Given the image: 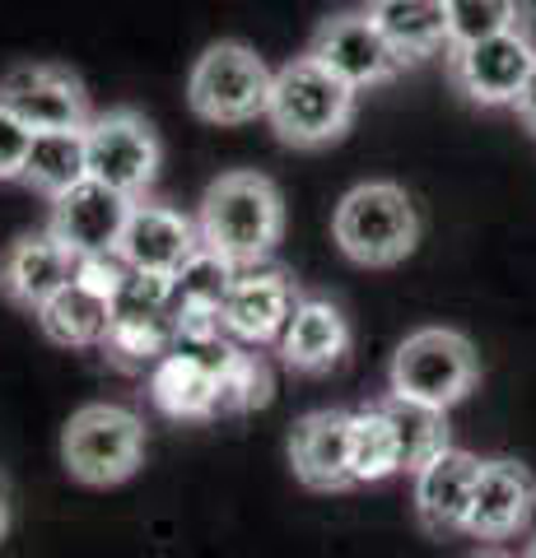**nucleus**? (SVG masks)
Wrapping results in <instances>:
<instances>
[{"label":"nucleus","instance_id":"obj_2","mask_svg":"<svg viewBox=\"0 0 536 558\" xmlns=\"http://www.w3.org/2000/svg\"><path fill=\"white\" fill-rule=\"evenodd\" d=\"M359 89H350L341 75H332L318 57H294L275 70L271 84V131L294 149H322L350 131Z\"/></svg>","mask_w":536,"mask_h":558},{"label":"nucleus","instance_id":"obj_17","mask_svg":"<svg viewBox=\"0 0 536 558\" xmlns=\"http://www.w3.org/2000/svg\"><path fill=\"white\" fill-rule=\"evenodd\" d=\"M476 480H480V461L462 447H448L443 457L429 461L420 475H415V517H420V526L434 535L466 531Z\"/></svg>","mask_w":536,"mask_h":558},{"label":"nucleus","instance_id":"obj_20","mask_svg":"<svg viewBox=\"0 0 536 558\" xmlns=\"http://www.w3.org/2000/svg\"><path fill=\"white\" fill-rule=\"evenodd\" d=\"M33 317H38L43 336L51 344H61V349H103L108 326H112V303L94 299L90 289H80L71 279V284H65L51 303H43Z\"/></svg>","mask_w":536,"mask_h":558},{"label":"nucleus","instance_id":"obj_12","mask_svg":"<svg viewBox=\"0 0 536 558\" xmlns=\"http://www.w3.org/2000/svg\"><path fill=\"white\" fill-rule=\"evenodd\" d=\"M201 247H205L201 229L187 215H178V209H168V205H154V201H135L117 256H122L131 270L178 275Z\"/></svg>","mask_w":536,"mask_h":558},{"label":"nucleus","instance_id":"obj_15","mask_svg":"<svg viewBox=\"0 0 536 558\" xmlns=\"http://www.w3.org/2000/svg\"><path fill=\"white\" fill-rule=\"evenodd\" d=\"M536 512V475L523 461L495 457L480 461L472 517H466V535L476 539H509L532 521Z\"/></svg>","mask_w":536,"mask_h":558},{"label":"nucleus","instance_id":"obj_32","mask_svg":"<svg viewBox=\"0 0 536 558\" xmlns=\"http://www.w3.org/2000/svg\"><path fill=\"white\" fill-rule=\"evenodd\" d=\"M517 5V24H536V0H513Z\"/></svg>","mask_w":536,"mask_h":558},{"label":"nucleus","instance_id":"obj_18","mask_svg":"<svg viewBox=\"0 0 536 558\" xmlns=\"http://www.w3.org/2000/svg\"><path fill=\"white\" fill-rule=\"evenodd\" d=\"M350 354V322L326 299H299L281 336V359L294 373H326Z\"/></svg>","mask_w":536,"mask_h":558},{"label":"nucleus","instance_id":"obj_23","mask_svg":"<svg viewBox=\"0 0 536 558\" xmlns=\"http://www.w3.org/2000/svg\"><path fill=\"white\" fill-rule=\"evenodd\" d=\"M383 414L396 433V451H402V470L420 475V470L443 457L448 447V410L434 405H420V400H402V396H388L383 400Z\"/></svg>","mask_w":536,"mask_h":558},{"label":"nucleus","instance_id":"obj_29","mask_svg":"<svg viewBox=\"0 0 536 558\" xmlns=\"http://www.w3.org/2000/svg\"><path fill=\"white\" fill-rule=\"evenodd\" d=\"M127 275H131V266L117 252H108V256H80L75 260V284L90 289L94 299L112 303V307H117V299H122V289H127Z\"/></svg>","mask_w":536,"mask_h":558},{"label":"nucleus","instance_id":"obj_33","mask_svg":"<svg viewBox=\"0 0 536 558\" xmlns=\"http://www.w3.org/2000/svg\"><path fill=\"white\" fill-rule=\"evenodd\" d=\"M10 531V498H5V484H0V539Z\"/></svg>","mask_w":536,"mask_h":558},{"label":"nucleus","instance_id":"obj_26","mask_svg":"<svg viewBox=\"0 0 536 558\" xmlns=\"http://www.w3.org/2000/svg\"><path fill=\"white\" fill-rule=\"evenodd\" d=\"M238 270H243V266H234V260H224L219 252L201 247L178 275H172V279H178V307H211V312H224V299H229Z\"/></svg>","mask_w":536,"mask_h":558},{"label":"nucleus","instance_id":"obj_22","mask_svg":"<svg viewBox=\"0 0 536 558\" xmlns=\"http://www.w3.org/2000/svg\"><path fill=\"white\" fill-rule=\"evenodd\" d=\"M90 178V145L84 131H38L24 163V178L33 191H43L47 201H61L71 186Z\"/></svg>","mask_w":536,"mask_h":558},{"label":"nucleus","instance_id":"obj_27","mask_svg":"<svg viewBox=\"0 0 536 558\" xmlns=\"http://www.w3.org/2000/svg\"><path fill=\"white\" fill-rule=\"evenodd\" d=\"M271 400V368L248 349H238V359L219 373V391H215V414H248L262 410Z\"/></svg>","mask_w":536,"mask_h":558},{"label":"nucleus","instance_id":"obj_31","mask_svg":"<svg viewBox=\"0 0 536 558\" xmlns=\"http://www.w3.org/2000/svg\"><path fill=\"white\" fill-rule=\"evenodd\" d=\"M517 117H523L527 126L536 131V75H532V84L523 89V98H517Z\"/></svg>","mask_w":536,"mask_h":558},{"label":"nucleus","instance_id":"obj_14","mask_svg":"<svg viewBox=\"0 0 536 558\" xmlns=\"http://www.w3.org/2000/svg\"><path fill=\"white\" fill-rule=\"evenodd\" d=\"M289 465L299 484L318 494H341L355 484L350 470V410H313L289 433Z\"/></svg>","mask_w":536,"mask_h":558},{"label":"nucleus","instance_id":"obj_6","mask_svg":"<svg viewBox=\"0 0 536 558\" xmlns=\"http://www.w3.org/2000/svg\"><path fill=\"white\" fill-rule=\"evenodd\" d=\"M61 461L80 484L108 488L145 461V424L127 405H80L61 428Z\"/></svg>","mask_w":536,"mask_h":558},{"label":"nucleus","instance_id":"obj_21","mask_svg":"<svg viewBox=\"0 0 536 558\" xmlns=\"http://www.w3.org/2000/svg\"><path fill=\"white\" fill-rule=\"evenodd\" d=\"M215 391L219 377L187 354H168L150 368V400L168 418H215Z\"/></svg>","mask_w":536,"mask_h":558},{"label":"nucleus","instance_id":"obj_19","mask_svg":"<svg viewBox=\"0 0 536 558\" xmlns=\"http://www.w3.org/2000/svg\"><path fill=\"white\" fill-rule=\"evenodd\" d=\"M369 20L383 28V38L396 47V57L429 61L453 47V20H448V0H369Z\"/></svg>","mask_w":536,"mask_h":558},{"label":"nucleus","instance_id":"obj_9","mask_svg":"<svg viewBox=\"0 0 536 558\" xmlns=\"http://www.w3.org/2000/svg\"><path fill=\"white\" fill-rule=\"evenodd\" d=\"M308 57H318L332 75H341L345 84H350V89L388 84V80L402 75V65H406L369 14H336V20H326L313 33Z\"/></svg>","mask_w":536,"mask_h":558},{"label":"nucleus","instance_id":"obj_1","mask_svg":"<svg viewBox=\"0 0 536 558\" xmlns=\"http://www.w3.org/2000/svg\"><path fill=\"white\" fill-rule=\"evenodd\" d=\"M201 242L234 266H262L285 233V201L262 172H224L201 196Z\"/></svg>","mask_w":536,"mask_h":558},{"label":"nucleus","instance_id":"obj_3","mask_svg":"<svg viewBox=\"0 0 536 558\" xmlns=\"http://www.w3.org/2000/svg\"><path fill=\"white\" fill-rule=\"evenodd\" d=\"M336 247L369 270L402 266L420 242V215L396 182H359L341 196L332 215Z\"/></svg>","mask_w":536,"mask_h":558},{"label":"nucleus","instance_id":"obj_4","mask_svg":"<svg viewBox=\"0 0 536 558\" xmlns=\"http://www.w3.org/2000/svg\"><path fill=\"white\" fill-rule=\"evenodd\" d=\"M388 381H392V396H402V400L453 410L457 400L472 396V387L480 381V354L462 330L420 326L396 344Z\"/></svg>","mask_w":536,"mask_h":558},{"label":"nucleus","instance_id":"obj_10","mask_svg":"<svg viewBox=\"0 0 536 558\" xmlns=\"http://www.w3.org/2000/svg\"><path fill=\"white\" fill-rule=\"evenodd\" d=\"M131 196L103 186L94 178H84L80 186H71L61 201H51V233L75 260L80 256H108L122 247L127 219H131Z\"/></svg>","mask_w":536,"mask_h":558},{"label":"nucleus","instance_id":"obj_34","mask_svg":"<svg viewBox=\"0 0 536 558\" xmlns=\"http://www.w3.org/2000/svg\"><path fill=\"white\" fill-rule=\"evenodd\" d=\"M472 558H513V554H504V549H480V554H472Z\"/></svg>","mask_w":536,"mask_h":558},{"label":"nucleus","instance_id":"obj_16","mask_svg":"<svg viewBox=\"0 0 536 558\" xmlns=\"http://www.w3.org/2000/svg\"><path fill=\"white\" fill-rule=\"evenodd\" d=\"M71 279H75V256L61 247L51 229L24 233L0 256V293L24 312H38L43 303H51Z\"/></svg>","mask_w":536,"mask_h":558},{"label":"nucleus","instance_id":"obj_24","mask_svg":"<svg viewBox=\"0 0 536 558\" xmlns=\"http://www.w3.org/2000/svg\"><path fill=\"white\" fill-rule=\"evenodd\" d=\"M108 363L127 373H145L154 363L172 354V312L168 317H131V312H112L108 340H103Z\"/></svg>","mask_w":536,"mask_h":558},{"label":"nucleus","instance_id":"obj_28","mask_svg":"<svg viewBox=\"0 0 536 558\" xmlns=\"http://www.w3.org/2000/svg\"><path fill=\"white\" fill-rule=\"evenodd\" d=\"M448 20H453V47H462L517 28V5L513 0H448Z\"/></svg>","mask_w":536,"mask_h":558},{"label":"nucleus","instance_id":"obj_11","mask_svg":"<svg viewBox=\"0 0 536 558\" xmlns=\"http://www.w3.org/2000/svg\"><path fill=\"white\" fill-rule=\"evenodd\" d=\"M0 102H10L33 131H90V94L65 65H20L0 80Z\"/></svg>","mask_w":536,"mask_h":558},{"label":"nucleus","instance_id":"obj_7","mask_svg":"<svg viewBox=\"0 0 536 558\" xmlns=\"http://www.w3.org/2000/svg\"><path fill=\"white\" fill-rule=\"evenodd\" d=\"M443 57L453 89L466 102H480V108H517V98H523V89L536 75V43L523 28L448 47Z\"/></svg>","mask_w":536,"mask_h":558},{"label":"nucleus","instance_id":"obj_35","mask_svg":"<svg viewBox=\"0 0 536 558\" xmlns=\"http://www.w3.org/2000/svg\"><path fill=\"white\" fill-rule=\"evenodd\" d=\"M523 558H536V535L527 539V549H523Z\"/></svg>","mask_w":536,"mask_h":558},{"label":"nucleus","instance_id":"obj_25","mask_svg":"<svg viewBox=\"0 0 536 558\" xmlns=\"http://www.w3.org/2000/svg\"><path fill=\"white\" fill-rule=\"evenodd\" d=\"M350 470L355 484H378L402 470V451H396V433L383 405H365L350 414Z\"/></svg>","mask_w":536,"mask_h":558},{"label":"nucleus","instance_id":"obj_8","mask_svg":"<svg viewBox=\"0 0 536 558\" xmlns=\"http://www.w3.org/2000/svg\"><path fill=\"white\" fill-rule=\"evenodd\" d=\"M84 145H90V178L122 191V196L141 201L150 182L159 178V135L154 126L131 112V108H112L90 121V131H84Z\"/></svg>","mask_w":536,"mask_h":558},{"label":"nucleus","instance_id":"obj_13","mask_svg":"<svg viewBox=\"0 0 536 558\" xmlns=\"http://www.w3.org/2000/svg\"><path fill=\"white\" fill-rule=\"evenodd\" d=\"M294 307H299V289L289 284L285 270L243 266L229 289V299H224V326L243 344H271L285 336Z\"/></svg>","mask_w":536,"mask_h":558},{"label":"nucleus","instance_id":"obj_5","mask_svg":"<svg viewBox=\"0 0 536 558\" xmlns=\"http://www.w3.org/2000/svg\"><path fill=\"white\" fill-rule=\"evenodd\" d=\"M275 70L248 43H211L187 75V102L211 126H243L266 117Z\"/></svg>","mask_w":536,"mask_h":558},{"label":"nucleus","instance_id":"obj_30","mask_svg":"<svg viewBox=\"0 0 536 558\" xmlns=\"http://www.w3.org/2000/svg\"><path fill=\"white\" fill-rule=\"evenodd\" d=\"M33 135H38V131H33L28 121L10 108V102H0V182L24 178V163H28Z\"/></svg>","mask_w":536,"mask_h":558}]
</instances>
